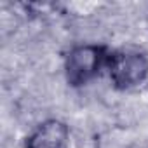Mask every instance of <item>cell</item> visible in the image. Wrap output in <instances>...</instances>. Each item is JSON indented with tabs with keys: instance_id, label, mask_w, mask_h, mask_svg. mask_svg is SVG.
<instances>
[{
	"instance_id": "obj_3",
	"label": "cell",
	"mask_w": 148,
	"mask_h": 148,
	"mask_svg": "<svg viewBox=\"0 0 148 148\" xmlns=\"http://www.w3.org/2000/svg\"><path fill=\"white\" fill-rule=\"evenodd\" d=\"M70 127L59 119H47L38 124L25 139V148H68Z\"/></svg>"
},
{
	"instance_id": "obj_2",
	"label": "cell",
	"mask_w": 148,
	"mask_h": 148,
	"mask_svg": "<svg viewBox=\"0 0 148 148\" xmlns=\"http://www.w3.org/2000/svg\"><path fill=\"white\" fill-rule=\"evenodd\" d=\"M106 75L117 91H131L148 79V56L134 49L112 51Z\"/></svg>"
},
{
	"instance_id": "obj_1",
	"label": "cell",
	"mask_w": 148,
	"mask_h": 148,
	"mask_svg": "<svg viewBox=\"0 0 148 148\" xmlns=\"http://www.w3.org/2000/svg\"><path fill=\"white\" fill-rule=\"evenodd\" d=\"M112 51L103 44H80L71 47L63 63L66 84L73 89L84 87L106 73Z\"/></svg>"
}]
</instances>
